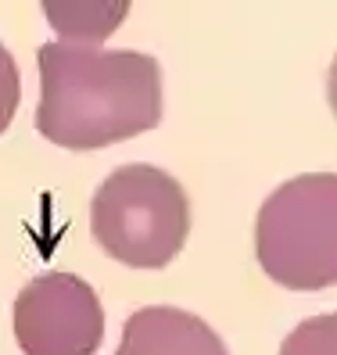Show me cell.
<instances>
[{
  "label": "cell",
  "mask_w": 337,
  "mask_h": 355,
  "mask_svg": "<svg viewBox=\"0 0 337 355\" xmlns=\"http://www.w3.org/2000/svg\"><path fill=\"white\" fill-rule=\"evenodd\" d=\"M36 130L65 151H97L162 122V65L140 51L44 44Z\"/></svg>",
  "instance_id": "6da1fadb"
},
{
  "label": "cell",
  "mask_w": 337,
  "mask_h": 355,
  "mask_svg": "<svg viewBox=\"0 0 337 355\" xmlns=\"http://www.w3.org/2000/svg\"><path fill=\"white\" fill-rule=\"evenodd\" d=\"M94 241L133 269L168 266L191 234V201L158 165H119L90 201Z\"/></svg>",
  "instance_id": "7a4b0ae2"
},
{
  "label": "cell",
  "mask_w": 337,
  "mask_h": 355,
  "mask_svg": "<svg viewBox=\"0 0 337 355\" xmlns=\"http://www.w3.org/2000/svg\"><path fill=\"white\" fill-rule=\"evenodd\" d=\"M255 259L287 291L337 284V176L309 173L277 187L255 219Z\"/></svg>",
  "instance_id": "3957f363"
},
{
  "label": "cell",
  "mask_w": 337,
  "mask_h": 355,
  "mask_svg": "<svg viewBox=\"0 0 337 355\" xmlns=\"http://www.w3.org/2000/svg\"><path fill=\"white\" fill-rule=\"evenodd\" d=\"M15 338L26 355H94L104 338L97 291L76 273H44L15 298Z\"/></svg>",
  "instance_id": "277c9868"
},
{
  "label": "cell",
  "mask_w": 337,
  "mask_h": 355,
  "mask_svg": "<svg viewBox=\"0 0 337 355\" xmlns=\"http://www.w3.org/2000/svg\"><path fill=\"white\" fill-rule=\"evenodd\" d=\"M115 355H230V352L205 320L173 305H147L126 320L122 345Z\"/></svg>",
  "instance_id": "5b68a950"
},
{
  "label": "cell",
  "mask_w": 337,
  "mask_h": 355,
  "mask_svg": "<svg viewBox=\"0 0 337 355\" xmlns=\"http://www.w3.org/2000/svg\"><path fill=\"white\" fill-rule=\"evenodd\" d=\"M126 11H130L126 4L108 8V4H51V0L44 4V15L51 18V26L65 40H76L83 47H94L108 33H115Z\"/></svg>",
  "instance_id": "8992f818"
},
{
  "label": "cell",
  "mask_w": 337,
  "mask_h": 355,
  "mask_svg": "<svg viewBox=\"0 0 337 355\" xmlns=\"http://www.w3.org/2000/svg\"><path fill=\"white\" fill-rule=\"evenodd\" d=\"M280 355H337V312L302 320L284 338Z\"/></svg>",
  "instance_id": "52a82bcc"
},
{
  "label": "cell",
  "mask_w": 337,
  "mask_h": 355,
  "mask_svg": "<svg viewBox=\"0 0 337 355\" xmlns=\"http://www.w3.org/2000/svg\"><path fill=\"white\" fill-rule=\"evenodd\" d=\"M18 101H22V79H18V65L11 51L0 44V133L11 126V119L18 112Z\"/></svg>",
  "instance_id": "ba28073f"
},
{
  "label": "cell",
  "mask_w": 337,
  "mask_h": 355,
  "mask_svg": "<svg viewBox=\"0 0 337 355\" xmlns=\"http://www.w3.org/2000/svg\"><path fill=\"white\" fill-rule=\"evenodd\" d=\"M327 97H330V108L337 115V54H334V65H330V76H327Z\"/></svg>",
  "instance_id": "9c48e42d"
}]
</instances>
